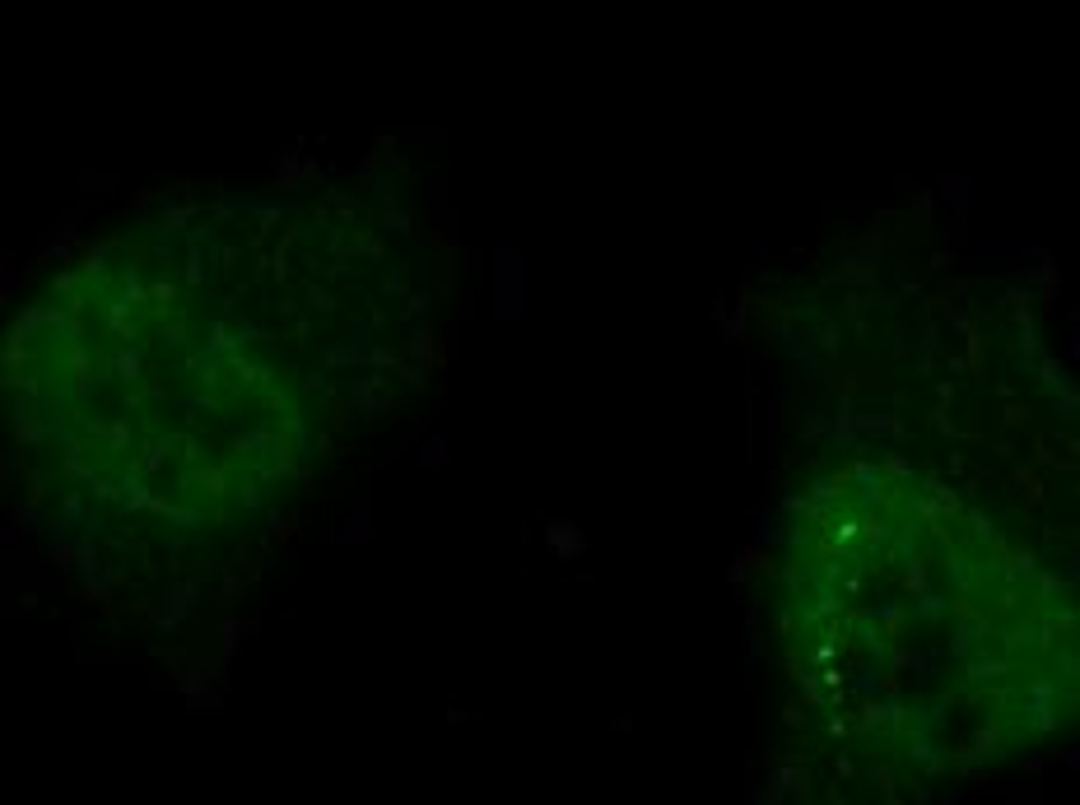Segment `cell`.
Wrapping results in <instances>:
<instances>
[{
    "label": "cell",
    "mask_w": 1080,
    "mask_h": 805,
    "mask_svg": "<svg viewBox=\"0 0 1080 805\" xmlns=\"http://www.w3.org/2000/svg\"><path fill=\"white\" fill-rule=\"evenodd\" d=\"M447 266L392 191L201 196L94 238L0 336V438L38 531L112 605H182L252 564L429 387Z\"/></svg>",
    "instance_id": "1"
},
{
    "label": "cell",
    "mask_w": 1080,
    "mask_h": 805,
    "mask_svg": "<svg viewBox=\"0 0 1080 805\" xmlns=\"http://www.w3.org/2000/svg\"><path fill=\"white\" fill-rule=\"evenodd\" d=\"M810 466L769 559L783 750L843 801L992 782L1076 712V591L1006 438L922 396Z\"/></svg>",
    "instance_id": "2"
}]
</instances>
